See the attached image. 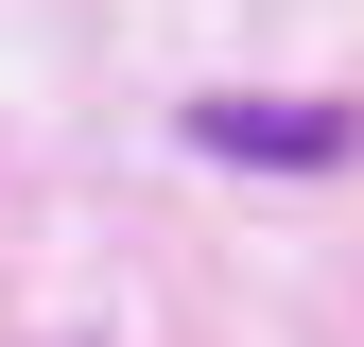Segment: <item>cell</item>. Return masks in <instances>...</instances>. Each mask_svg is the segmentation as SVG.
Returning a JSON list of instances; mask_svg holds the SVG:
<instances>
[{
  "label": "cell",
  "instance_id": "6da1fadb",
  "mask_svg": "<svg viewBox=\"0 0 364 347\" xmlns=\"http://www.w3.org/2000/svg\"><path fill=\"white\" fill-rule=\"evenodd\" d=\"M173 139L225 156V174H347L364 122H347V105H260V87H191V105H173Z\"/></svg>",
  "mask_w": 364,
  "mask_h": 347
}]
</instances>
